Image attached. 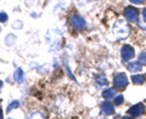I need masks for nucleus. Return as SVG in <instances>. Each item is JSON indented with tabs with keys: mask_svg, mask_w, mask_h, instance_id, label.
I'll return each instance as SVG.
<instances>
[{
	"mask_svg": "<svg viewBox=\"0 0 146 119\" xmlns=\"http://www.w3.org/2000/svg\"><path fill=\"white\" fill-rule=\"evenodd\" d=\"M112 32L117 39H125V38H128V35H129L130 29H129V26L123 20H118L115 23V26H113Z\"/></svg>",
	"mask_w": 146,
	"mask_h": 119,
	"instance_id": "obj_1",
	"label": "nucleus"
},
{
	"mask_svg": "<svg viewBox=\"0 0 146 119\" xmlns=\"http://www.w3.org/2000/svg\"><path fill=\"white\" fill-rule=\"evenodd\" d=\"M135 56V51L134 49L130 46V45H123L121 49V58L123 62H128L130 60H133V57Z\"/></svg>",
	"mask_w": 146,
	"mask_h": 119,
	"instance_id": "obj_2",
	"label": "nucleus"
},
{
	"mask_svg": "<svg viewBox=\"0 0 146 119\" xmlns=\"http://www.w3.org/2000/svg\"><path fill=\"white\" fill-rule=\"evenodd\" d=\"M113 84H115V86L117 89H125L127 85H128V78L125 75V73H117V74L115 75V78H113Z\"/></svg>",
	"mask_w": 146,
	"mask_h": 119,
	"instance_id": "obj_3",
	"label": "nucleus"
},
{
	"mask_svg": "<svg viewBox=\"0 0 146 119\" xmlns=\"http://www.w3.org/2000/svg\"><path fill=\"white\" fill-rule=\"evenodd\" d=\"M124 17L129 22H136L139 18V11L138 9H135L133 6H128L124 10Z\"/></svg>",
	"mask_w": 146,
	"mask_h": 119,
	"instance_id": "obj_4",
	"label": "nucleus"
},
{
	"mask_svg": "<svg viewBox=\"0 0 146 119\" xmlns=\"http://www.w3.org/2000/svg\"><path fill=\"white\" fill-rule=\"evenodd\" d=\"M71 22H72L73 27H74L77 30H83L85 28V26H86L85 20L79 15H72L71 16Z\"/></svg>",
	"mask_w": 146,
	"mask_h": 119,
	"instance_id": "obj_5",
	"label": "nucleus"
},
{
	"mask_svg": "<svg viewBox=\"0 0 146 119\" xmlns=\"http://www.w3.org/2000/svg\"><path fill=\"white\" fill-rule=\"evenodd\" d=\"M145 112V104L144 103H138L133 106L131 108L128 109V113L130 114L131 117H141Z\"/></svg>",
	"mask_w": 146,
	"mask_h": 119,
	"instance_id": "obj_6",
	"label": "nucleus"
},
{
	"mask_svg": "<svg viewBox=\"0 0 146 119\" xmlns=\"http://www.w3.org/2000/svg\"><path fill=\"white\" fill-rule=\"evenodd\" d=\"M101 111L105 116H111V114L115 113V103L108 102V101L104 102L101 104Z\"/></svg>",
	"mask_w": 146,
	"mask_h": 119,
	"instance_id": "obj_7",
	"label": "nucleus"
},
{
	"mask_svg": "<svg viewBox=\"0 0 146 119\" xmlns=\"http://www.w3.org/2000/svg\"><path fill=\"white\" fill-rule=\"evenodd\" d=\"M13 79H15L18 84H22L25 81V73L22 71V68H16L15 73H13Z\"/></svg>",
	"mask_w": 146,
	"mask_h": 119,
	"instance_id": "obj_8",
	"label": "nucleus"
},
{
	"mask_svg": "<svg viewBox=\"0 0 146 119\" xmlns=\"http://www.w3.org/2000/svg\"><path fill=\"white\" fill-rule=\"evenodd\" d=\"M127 67H128V71H130L131 73L140 72L141 69H143V67H141V63L140 62H130Z\"/></svg>",
	"mask_w": 146,
	"mask_h": 119,
	"instance_id": "obj_9",
	"label": "nucleus"
},
{
	"mask_svg": "<svg viewBox=\"0 0 146 119\" xmlns=\"http://www.w3.org/2000/svg\"><path fill=\"white\" fill-rule=\"evenodd\" d=\"M116 96V90L112 89V88H108L105 91H102V97L106 99V100H110V99H115Z\"/></svg>",
	"mask_w": 146,
	"mask_h": 119,
	"instance_id": "obj_10",
	"label": "nucleus"
},
{
	"mask_svg": "<svg viewBox=\"0 0 146 119\" xmlns=\"http://www.w3.org/2000/svg\"><path fill=\"white\" fill-rule=\"evenodd\" d=\"M96 84H98L99 88H105V86L108 85V80L106 79L105 75H99L96 78Z\"/></svg>",
	"mask_w": 146,
	"mask_h": 119,
	"instance_id": "obj_11",
	"label": "nucleus"
},
{
	"mask_svg": "<svg viewBox=\"0 0 146 119\" xmlns=\"http://www.w3.org/2000/svg\"><path fill=\"white\" fill-rule=\"evenodd\" d=\"M131 81L136 85H141V84L145 83V77L141 75V74H135V75L131 77Z\"/></svg>",
	"mask_w": 146,
	"mask_h": 119,
	"instance_id": "obj_12",
	"label": "nucleus"
},
{
	"mask_svg": "<svg viewBox=\"0 0 146 119\" xmlns=\"http://www.w3.org/2000/svg\"><path fill=\"white\" fill-rule=\"evenodd\" d=\"M124 102V97H123V95H116L115 99H113V103H115V106H119Z\"/></svg>",
	"mask_w": 146,
	"mask_h": 119,
	"instance_id": "obj_13",
	"label": "nucleus"
},
{
	"mask_svg": "<svg viewBox=\"0 0 146 119\" xmlns=\"http://www.w3.org/2000/svg\"><path fill=\"white\" fill-rule=\"evenodd\" d=\"M139 62L141 63V65H145L146 66V51L141 52L140 56H139Z\"/></svg>",
	"mask_w": 146,
	"mask_h": 119,
	"instance_id": "obj_14",
	"label": "nucleus"
},
{
	"mask_svg": "<svg viewBox=\"0 0 146 119\" xmlns=\"http://www.w3.org/2000/svg\"><path fill=\"white\" fill-rule=\"evenodd\" d=\"M17 107H18V101H13L10 103V106L7 107V112H11L13 108H17Z\"/></svg>",
	"mask_w": 146,
	"mask_h": 119,
	"instance_id": "obj_15",
	"label": "nucleus"
},
{
	"mask_svg": "<svg viewBox=\"0 0 146 119\" xmlns=\"http://www.w3.org/2000/svg\"><path fill=\"white\" fill-rule=\"evenodd\" d=\"M34 117H38V118H44L45 117V114L42 113V112H34V113H32L29 118H34Z\"/></svg>",
	"mask_w": 146,
	"mask_h": 119,
	"instance_id": "obj_16",
	"label": "nucleus"
},
{
	"mask_svg": "<svg viewBox=\"0 0 146 119\" xmlns=\"http://www.w3.org/2000/svg\"><path fill=\"white\" fill-rule=\"evenodd\" d=\"M7 15L5 12H0V22H3V23H5V22H7Z\"/></svg>",
	"mask_w": 146,
	"mask_h": 119,
	"instance_id": "obj_17",
	"label": "nucleus"
},
{
	"mask_svg": "<svg viewBox=\"0 0 146 119\" xmlns=\"http://www.w3.org/2000/svg\"><path fill=\"white\" fill-rule=\"evenodd\" d=\"M129 1L133 3V4H135V5H141V4L145 3V0H129Z\"/></svg>",
	"mask_w": 146,
	"mask_h": 119,
	"instance_id": "obj_18",
	"label": "nucleus"
},
{
	"mask_svg": "<svg viewBox=\"0 0 146 119\" xmlns=\"http://www.w3.org/2000/svg\"><path fill=\"white\" fill-rule=\"evenodd\" d=\"M143 21L146 22V9H144V11H143Z\"/></svg>",
	"mask_w": 146,
	"mask_h": 119,
	"instance_id": "obj_19",
	"label": "nucleus"
},
{
	"mask_svg": "<svg viewBox=\"0 0 146 119\" xmlns=\"http://www.w3.org/2000/svg\"><path fill=\"white\" fill-rule=\"evenodd\" d=\"M1 86H3V81L0 80V93H1Z\"/></svg>",
	"mask_w": 146,
	"mask_h": 119,
	"instance_id": "obj_20",
	"label": "nucleus"
},
{
	"mask_svg": "<svg viewBox=\"0 0 146 119\" xmlns=\"http://www.w3.org/2000/svg\"><path fill=\"white\" fill-rule=\"evenodd\" d=\"M1 118H3V111L0 109V119H1Z\"/></svg>",
	"mask_w": 146,
	"mask_h": 119,
	"instance_id": "obj_21",
	"label": "nucleus"
},
{
	"mask_svg": "<svg viewBox=\"0 0 146 119\" xmlns=\"http://www.w3.org/2000/svg\"><path fill=\"white\" fill-rule=\"evenodd\" d=\"M145 77H146V74H145Z\"/></svg>",
	"mask_w": 146,
	"mask_h": 119,
	"instance_id": "obj_22",
	"label": "nucleus"
},
{
	"mask_svg": "<svg viewBox=\"0 0 146 119\" xmlns=\"http://www.w3.org/2000/svg\"><path fill=\"white\" fill-rule=\"evenodd\" d=\"M0 30H1V29H0Z\"/></svg>",
	"mask_w": 146,
	"mask_h": 119,
	"instance_id": "obj_23",
	"label": "nucleus"
}]
</instances>
